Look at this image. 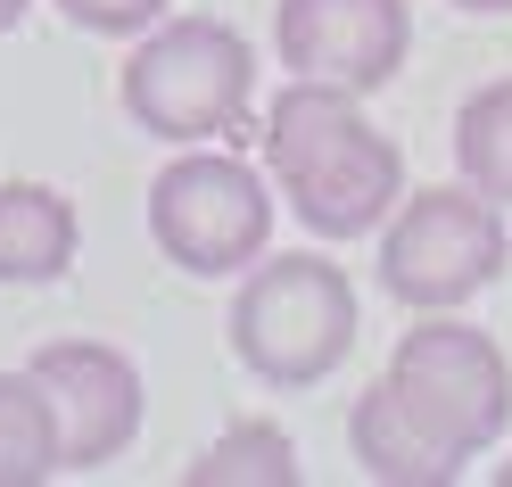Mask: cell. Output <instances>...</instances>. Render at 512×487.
<instances>
[{
  "label": "cell",
  "instance_id": "6da1fadb",
  "mask_svg": "<svg viewBox=\"0 0 512 487\" xmlns=\"http://www.w3.org/2000/svg\"><path fill=\"white\" fill-rule=\"evenodd\" d=\"M265 174L314 240H364L405 199V149L364 116V91L290 75L265 108Z\"/></svg>",
  "mask_w": 512,
  "mask_h": 487
},
{
  "label": "cell",
  "instance_id": "7a4b0ae2",
  "mask_svg": "<svg viewBox=\"0 0 512 487\" xmlns=\"http://www.w3.org/2000/svg\"><path fill=\"white\" fill-rule=\"evenodd\" d=\"M232 355L265 388H323L356 355V281L314 248H265L232 298Z\"/></svg>",
  "mask_w": 512,
  "mask_h": 487
},
{
  "label": "cell",
  "instance_id": "3957f363",
  "mask_svg": "<svg viewBox=\"0 0 512 487\" xmlns=\"http://www.w3.org/2000/svg\"><path fill=\"white\" fill-rule=\"evenodd\" d=\"M256 100V58L223 17H157L124 58V116L157 141H223Z\"/></svg>",
  "mask_w": 512,
  "mask_h": 487
},
{
  "label": "cell",
  "instance_id": "277c9868",
  "mask_svg": "<svg viewBox=\"0 0 512 487\" xmlns=\"http://www.w3.org/2000/svg\"><path fill=\"white\" fill-rule=\"evenodd\" d=\"M273 207H281L273 174H256L248 157L215 149V141H190L149 182V240L182 273L232 281L273 248Z\"/></svg>",
  "mask_w": 512,
  "mask_h": 487
},
{
  "label": "cell",
  "instance_id": "5b68a950",
  "mask_svg": "<svg viewBox=\"0 0 512 487\" xmlns=\"http://www.w3.org/2000/svg\"><path fill=\"white\" fill-rule=\"evenodd\" d=\"M512 265L504 207L471 182L405 190L397 215L380 223V289L413 314H455Z\"/></svg>",
  "mask_w": 512,
  "mask_h": 487
},
{
  "label": "cell",
  "instance_id": "8992f818",
  "mask_svg": "<svg viewBox=\"0 0 512 487\" xmlns=\"http://www.w3.org/2000/svg\"><path fill=\"white\" fill-rule=\"evenodd\" d=\"M389 380L405 405L430 421L446 446H463L471 463L512 430V364L504 347L463 314H422V331H405L389 355Z\"/></svg>",
  "mask_w": 512,
  "mask_h": 487
},
{
  "label": "cell",
  "instance_id": "52a82bcc",
  "mask_svg": "<svg viewBox=\"0 0 512 487\" xmlns=\"http://www.w3.org/2000/svg\"><path fill=\"white\" fill-rule=\"evenodd\" d=\"M25 372L42 380V397L58 413V454H67V471H108V463L133 454V438H141V372H133L124 347L50 339V347H34Z\"/></svg>",
  "mask_w": 512,
  "mask_h": 487
},
{
  "label": "cell",
  "instance_id": "ba28073f",
  "mask_svg": "<svg viewBox=\"0 0 512 487\" xmlns=\"http://www.w3.org/2000/svg\"><path fill=\"white\" fill-rule=\"evenodd\" d=\"M273 42L290 75L380 91V83H397L405 50H413V9L405 0H281Z\"/></svg>",
  "mask_w": 512,
  "mask_h": 487
},
{
  "label": "cell",
  "instance_id": "9c48e42d",
  "mask_svg": "<svg viewBox=\"0 0 512 487\" xmlns=\"http://www.w3.org/2000/svg\"><path fill=\"white\" fill-rule=\"evenodd\" d=\"M347 446H356L364 479H389V487H446V479H463V463H471L463 446H446L430 421L405 405V388L389 372L356 397V413H347Z\"/></svg>",
  "mask_w": 512,
  "mask_h": 487
},
{
  "label": "cell",
  "instance_id": "30bf717a",
  "mask_svg": "<svg viewBox=\"0 0 512 487\" xmlns=\"http://www.w3.org/2000/svg\"><path fill=\"white\" fill-rule=\"evenodd\" d=\"M83 223L75 199L50 182H0V281L9 289H42L75 265Z\"/></svg>",
  "mask_w": 512,
  "mask_h": 487
},
{
  "label": "cell",
  "instance_id": "8fae6325",
  "mask_svg": "<svg viewBox=\"0 0 512 487\" xmlns=\"http://www.w3.org/2000/svg\"><path fill=\"white\" fill-rule=\"evenodd\" d=\"M67 471L58 454V413L34 372H0V487H42Z\"/></svg>",
  "mask_w": 512,
  "mask_h": 487
},
{
  "label": "cell",
  "instance_id": "7c38bea8",
  "mask_svg": "<svg viewBox=\"0 0 512 487\" xmlns=\"http://www.w3.org/2000/svg\"><path fill=\"white\" fill-rule=\"evenodd\" d=\"M182 487H298V446H290L281 421H232L182 471Z\"/></svg>",
  "mask_w": 512,
  "mask_h": 487
},
{
  "label": "cell",
  "instance_id": "4fadbf2b",
  "mask_svg": "<svg viewBox=\"0 0 512 487\" xmlns=\"http://www.w3.org/2000/svg\"><path fill=\"white\" fill-rule=\"evenodd\" d=\"M455 166L471 190H488L496 207H512V75L479 83L455 116Z\"/></svg>",
  "mask_w": 512,
  "mask_h": 487
},
{
  "label": "cell",
  "instance_id": "5bb4252c",
  "mask_svg": "<svg viewBox=\"0 0 512 487\" xmlns=\"http://www.w3.org/2000/svg\"><path fill=\"white\" fill-rule=\"evenodd\" d=\"M58 17L83 34H149L166 17V0H58Z\"/></svg>",
  "mask_w": 512,
  "mask_h": 487
},
{
  "label": "cell",
  "instance_id": "9a60e30c",
  "mask_svg": "<svg viewBox=\"0 0 512 487\" xmlns=\"http://www.w3.org/2000/svg\"><path fill=\"white\" fill-rule=\"evenodd\" d=\"M455 9H471V17H512V0H455Z\"/></svg>",
  "mask_w": 512,
  "mask_h": 487
},
{
  "label": "cell",
  "instance_id": "2e32d148",
  "mask_svg": "<svg viewBox=\"0 0 512 487\" xmlns=\"http://www.w3.org/2000/svg\"><path fill=\"white\" fill-rule=\"evenodd\" d=\"M25 9H34V0H0V34H9V25H17Z\"/></svg>",
  "mask_w": 512,
  "mask_h": 487
},
{
  "label": "cell",
  "instance_id": "e0dca14e",
  "mask_svg": "<svg viewBox=\"0 0 512 487\" xmlns=\"http://www.w3.org/2000/svg\"><path fill=\"white\" fill-rule=\"evenodd\" d=\"M496 487H512V463H504V471H496Z\"/></svg>",
  "mask_w": 512,
  "mask_h": 487
}]
</instances>
